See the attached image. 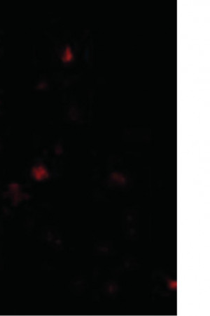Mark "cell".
Returning a JSON list of instances; mask_svg holds the SVG:
<instances>
[]
</instances>
